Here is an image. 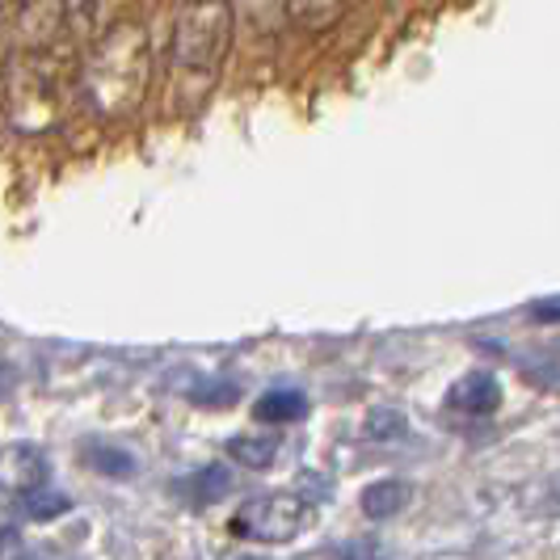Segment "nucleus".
Returning a JSON list of instances; mask_svg holds the SVG:
<instances>
[{"instance_id": "f257e3e1", "label": "nucleus", "mask_w": 560, "mask_h": 560, "mask_svg": "<svg viewBox=\"0 0 560 560\" xmlns=\"http://www.w3.org/2000/svg\"><path fill=\"white\" fill-rule=\"evenodd\" d=\"M84 106L97 118H122L140 110L152 89V34L143 22H114L89 51H81L77 68Z\"/></svg>"}, {"instance_id": "f03ea898", "label": "nucleus", "mask_w": 560, "mask_h": 560, "mask_svg": "<svg viewBox=\"0 0 560 560\" xmlns=\"http://www.w3.org/2000/svg\"><path fill=\"white\" fill-rule=\"evenodd\" d=\"M236 38V9L232 0H190L168 38V68L173 81H202L215 84L220 68L232 56Z\"/></svg>"}, {"instance_id": "7ed1b4c3", "label": "nucleus", "mask_w": 560, "mask_h": 560, "mask_svg": "<svg viewBox=\"0 0 560 560\" xmlns=\"http://www.w3.org/2000/svg\"><path fill=\"white\" fill-rule=\"evenodd\" d=\"M59 114V68L47 51H18L4 77V122L22 136H43L56 127Z\"/></svg>"}, {"instance_id": "20e7f679", "label": "nucleus", "mask_w": 560, "mask_h": 560, "mask_svg": "<svg viewBox=\"0 0 560 560\" xmlns=\"http://www.w3.org/2000/svg\"><path fill=\"white\" fill-rule=\"evenodd\" d=\"M312 514L316 510L300 493H266L241 505L228 527L236 539H253V544H291L312 523Z\"/></svg>"}, {"instance_id": "39448f33", "label": "nucleus", "mask_w": 560, "mask_h": 560, "mask_svg": "<svg viewBox=\"0 0 560 560\" xmlns=\"http://www.w3.org/2000/svg\"><path fill=\"white\" fill-rule=\"evenodd\" d=\"M9 30L18 51H47L51 38L63 34V0H22Z\"/></svg>"}, {"instance_id": "423d86ee", "label": "nucleus", "mask_w": 560, "mask_h": 560, "mask_svg": "<svg viewBox=\"0 0 560 560\" xmlns=\"http://www.w3.org/2000/svg\"><path fill=\"white\" fill-rule=\"evenodd\" d=\"M118 18V0H63V34L77 51H89Z\"/></svg>"}, {"instance_id": "0eeeda50", "label": "nucleus", "mask_w": 560, "mask_h": 560, "mask_svg": "<svg viewBox=\"0 0 560 560\" xmlns=\"http://www.w3.org/2000/svg\"><path fill=\"white\" fill-rule=\"evenodd\" d=\"M447 409L464 413V418H489V413H498L502 409V384H498V375H489V371L459 375L447 393Z\"/></svg>"}, {"instance_id": "6e6552de", "label": "nucleus", "mask_w": 560, "mask_h": 560, "mask_svg": "<svg viewBox=\"0 0 560 560\" xmlns=\"http://www.w3.org/2000/svg\"><path fill=\"white\" fill-rule=\"evenodd\" d=\"M51 477V464L47 455L30 443H13V447H0V485L18 489V493H30L38 485H47Z\"/></svg>"}, {"instance_id": "1a4fd4ad", "label": "nucleus", "mask_w": 560, "mask_h": 560, "mask_svg": "<svg viewBox=\"0 0 560 560\" xmlns=\"http://www.w3.org/2000/svg\"><path fill=\"white\" fill-rule=\"evenodd\" d=\"M354 0H282L287 22L304 34H329L350 13Z\"/></svg>"}, {"instance_id": "9d476101", "label": "nucleus", "mask_w": 560, "mask_h": 560, "mask_svg": "<svg viewBox=\"0 0 560 560\" xmlns=\"http://www.w3.org/2000/svg\"><path fill=\"white\" fill-rule=\"evenodd\" d=\"M312 409V400L300 388H275V393L257 396L253 400V421H266V425H291V421H304Z\"/></svg>"}, {"instance_id": "9b49d317", "label": "nucleus", "mask_w": 560, "mask_h": 560, "mask_svg": "<svg viewBox=\"0 0 560 560\" xmlns=\"http://www.w3.org/2000/svg\"><path fill=\"white\" fill-rule=\"evenodd\" d=\"M409 502H413V489L405 480H375V485H366L363 498H359L366 518H396Z\"/></svg>"}, {"instance_id": "f8f14e48", "label": "nucleus", "mask_w": 560, "mask_h": 560, "mask_svg": "<svg viewBox=\"0 0 560 560\" xmlns=\"http://www.w3.org/2000/svg\"><path fill=\"white\" fill-rule=\"evenodd\" d=\"M228 455L253 472H266L279 459V439L275 434H236V439H228Z\"/></svg>"}, {"instance_id": "ddd939ff", "label": "nucleus", "mask_w": 560, "mask_h": 560, "mask_svg": "<svg viewBox=\"0 0 560 560\" xmlns=\"http://www.w3.org/2000/svg\"><path fill=\"white\" fill-rule=\"evenodd\" d=\"M22 498H26V514L30 518H38V523H51V518H59V514L72 510V498H68V493H56V489H47V485L30 489V493H22Z\"/></svg>"}, {"instance_id": "4468645a", "label": "nucleus", "mask_w": 560, "mask_h": 560, "mask_svg": "<svg viewBox=\"0 0 560 560\" xmlns=\"http://www.w3.org/2000/svg\"><path fill=\"white\" fill-rule=\"evenodd\" d=\"M182 485H198V502H220L228 489H232V477H228V468L224 464H211V468H202L198 477L190 480H182Z\"/></svg>"}, {"instance_id": "2eb2a0df", "label": "nucleus", "mask_w": 560, "mask_h": 560, "mask_svg": "<svg viewBox=\"0 0 560 560\" xmlns=\"http://www.w3.org/2000/svg\"><path fill=\"white\" fill-rule=\"evenodd\" d=\"M93 455H89V464L102 472V477H131L136 472V459L127 455V451L118 447H89Z\"/></svg>"}, {"instance_id": "dca6fc26", "label": "nucleus", "mask_w": 560, "mask_h": 560, "mask_svg": "<svg viewBox=\"0 0 560 560\" xmlns=\"http://www.w3.org/2000/svg\"><path fill=\"white\" fill-rule=\"evenodd\" d=\"M409 425H405V413L400 409H371L366 413V434L371 439H400Z\"/></svg>"}, {"instance_id": "f3484780", "label": "nucleus", "mask_w": 560, "mask_h": 560, "mask_svg": "<svg viewBox=\"0 0 560 560\" xmlns=\"http://www.w3.org/2000/svg\"><path fill=\"white\" fill-rule=\"evenodd\" d=\"M236 384H198L190 388V400L202 405V409H228V405H236Z\"/></svg>"}, {"instance_id": "a211bd4d", "label": "nucleus", "mask_w": 560, "mask_h": 560, "mask_svg": "<svg viewBox=\"0 0 560 560\" xmlns=\"http://www.w3.org/2000/svg\"><path fill=\"white\" fill-rule=\"evenodd\" d=\"M13 56H18V47H13V30L0 26V84H4V77H9V63H13Z\"/></svg>"}, {"instance_id": "6ab92c4d", "label": "nucleus", "mask_w": 560, "mask_h": 560, "mask_svg": "<svg viewBox=\"0 0 560 560\" xmlns=\"http://www.w3.org/2000/svg\"><path fill=\"white\" fill-rule=\"evenodd\" d=\"M532 316H535V320H544V325L560 320V295H557V300H539V304H532Z\"/></svg>"}, {"instance_id": "aec40b11", "label": "nucleus", "mask_w": 560, "mask_h": 560, "mask_svg": "<svg viewBox=\"0 0 560 560\" xmlns=\"http://www.w3.org/2000/svg\"><path fill=\"white\" fill-rule=\"evenodd\" d=\"M18 4H22V0H0V26H9V22H13Z\"/></svg>"}]
</instances>
